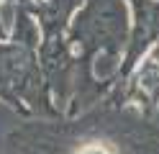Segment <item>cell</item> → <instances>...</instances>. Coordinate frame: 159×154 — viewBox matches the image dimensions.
Segmentation results:
<instances>
[{"mask_svg": "<svg viewBox=\"0 0 159 154\" xmlns=\"http://www.w3.org/2000/svg\"><path fill=\"white\" fill-rule=\"evenodd\" d=\"M77 154H116L108 144H100V141H95V144H87V147H82Z\"/></svg>", "mask_w": 159, "mask_h": 154, "instance_id": "1", "label": "cell"}]
</instances>
